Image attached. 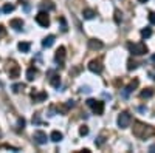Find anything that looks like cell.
<instances>
[{
  "mask_svg": "<svg viewBox=\"0 0 155 153\" xmlns=\"http://www.w3.org/2000/svg\"><path fill=\"white\" fill-rule=\"evenodd\" d=\"M149 151H152V153H155V144H153V145H150V147H149Z\"/></svg>",
  "mask_w": 155,
  "mask_h": 153,
  "instance_id": "32",
  "label": "cell"
},
{
  "mask_svg": "<svg viewBox=\"0 0 155 153\" xmlns=\"http://www.w3.org/2000/svg\"><path fill=\"white\" fill-rule=\"evenodd\" d=\"M149 22L150 25H155V12H149Z\"/></svg>",
  "mask_w": 155,
  "mask_h": 153,
  "instance_id": "26",
  "label": "cell"
},
{
  "mask_svg": "<svg viewBox=\"0 0 155 153\" xmlns=\"http://www.w3.org/2000/svg\"><path fill=\"white\" fill-rule=\"evenodd\" d=\"M3 34H5V28L2 27V25H0V37H2Z\"/></svg>",
  "mask_w": 155,
  "mask_h": 153,
  "instance_id": "31",
  "label": "cell"
},
{
  "mask_svg": "<svg viewBox=\"0 0 155 153\" xmlns=\"http://www.w3.org/2000/svg\"><path fill=\"white\" fill-rule=\"evenodd\" d=\"M36 74H37V70L36 68H28L27 70V81L28 82H33L36 79Z\"/></svg>",
  "mask_w": 155,
  "mask_h": 153,
  "instance_id": "16",
  "label": "cell"
},
{
  "mask_svg": "<svg viewBox=\"0 0 155 153\" xmlns=\"http://www.w3.org/2000/svg\"><path fill=\"white\" fill-rule=\"evenodd\" d=\"M33 138H34V141H36L37 144H41V145L47 144V141H48V136H47V133H45V132H42V130H37V132H34Z\"/></svg>",
  "mask_w": 155,
  "mask_h": 153,
  "instance_id": "5",
  "label": "cell"
},
{
  "mask_svg": "<svg viewBox=\"0 0 155 153\" xmlns=\"http://www.w3.org/2000/svg\"><path fill=\"white\" fill-rule=\"evenodd\" d=\"M19 73H20L19 67H17V65H14V68H12V70L9 71V78H11V79H16V78H19Z\"/></svg>",
  "mask_w": 155,
  "mask_h": 153,
  "instance_id": "20",
  "label": "cell"
},
{
  "mask_svg": "<svg viewBox=\"0 0 155 153\" xmlns=\"http://www.w3.org/2000/svg\"><path fill=\"white\" fill-rule=\"evenodd\" d=\"M95 16H96V12H95L93 9H88V8H87V9L82 11V17H84L85 20H92Z\"/></svg>",
  "mask_w": 155,
  "mask_h": 153,
  "instance_id": "13",
  "label": "cell"
},
{
  "mask_svg": "<svg viewBox=\"0 0 155 153\" xmlns=\"http://www.w3.org/2000/svg\"><path fill=\"white\" fill-rule=\"evenodd\" d=\"M47 97H48V94H47L45 91H41V93H34V94H33V100H34V102H44Z\"/></svg>",
  "mask_w": 155,
  "mask_h": 153,
  "instance_id": "11",
  "label": "cell"
},
{
  "mask_svg": "<svg viewBox=\"0 0 155 153\" xmlns=\"http://www.w3.org/2000/svg\"><path fill=\"white\" fill-rule=\"evenodd\" d=\"M146 2H149V0H140V3H146Z\"/></svg>",
  "mask_w": 155,
  "mask_h": 153,
  "instance_id": "33",
  "label": "cell"
},
{
  "mask_svg": "<svg viewBox=\"0 0 155 153\" xmlns=\"http://www.w3.org/2000/svg\"><path fill=\"white\" fill-rule=\"evenodd\" d=\"M102 142H104V136H99V138H98V141H96V144H98V145H101Z\"/></svg>",
  "mask_w": 155,
  "mask_h": 153,
  "instance_id": "29",
  "label": "cell"
},
{
  "mask_svg": "<svg viewBox=\"0 0 155 153\" xmlns=\"http://www.w3.org/2000/svg\"><path fill=\"white\" fill-rule=\"evenodd\" d=\"M137 67H138V65H137V63H135L134 60H129V62H127V70H129V71H132V70H135Z\"/></svg>",
  "mask_w": 155,
  "mask_h": 153,
  "instance_id": "23",
  "label": "cell"
},
{
  "mask_svg": "<svg viewBox=\"0 0 155 153\" xmlns=\"http://www.w3.org/2000/svg\"><path fill=\"white\" fill-rule=\"evenodd\" d=\"M87 105L93 110L95 114H102V111H104V102H101V100L87 99Z\"/></svg>",
  "mask_w": 155,
  "mask_h": 153,
  "instance_id": "2",
  "label": "cell"
},
{
  "mask_svg": "<svg viewBox=\"0 0 155 153\" xmlns=\"http://www.w3.org/2000/svg\"><path fill=\"white\" fill-rule=\"evenodd\" d=\"M127 48L135 56H143V54L147 53V46L143 42H140V43H127Z\"/></svg>",
  "mask_w": 155,
  "mask_h": 153,
  "instance_id": "1",
  "label": "cell"
},
{
  "mask_svg": "<svg viewBox=\"0 0 155 153\" xmlns=\"http://www.w3.org/2000/svg\"><path fill=\"white\" fill-rule=\"evenodd\" d=\"M54 60L56 63H59V65H62L64 60H65V46H59L56 54H54Z\"/></svg>",
  "mask_w": 155,
  "mask_h": 153,
  "instance_id": "7",
  "label": "cell"
},
{
  "mask_svg": "<svg viewBox=\"0 0 155 153\" xmlns=\"http://www.w3.org/2000/svg\"><path fill=\"white\" fill-rule=\"evenodd\" d=\"M152 36V30L147 27V28H143L141 30V37H143V39H149V37Z\"/></svg>",
  "mask_w": 155,
  "mask_h": 153,
  "instance_id": "19",
  "label": "cell"
},
{
  "mask_svg": "<svg viewBox=\"0 0 155 153\" xmlns=\"http://www.w3.org/2000/svg\"><path fill=\"white\" fill-rule=\"evenodd\" d=\"M9 27L14 28L16 31H22V28H23V20H22V19H12V20L9 22Z\"/></svg>",
  "mask_w": 155,
  "mask_h": 153,
  "instance_id": "9",
  "label": "cell"
},
{
  "mask_svg": "<svg viewBox=\"0 0 155 153\" xmlns=\"http://www.w3.org/2000/svg\"><path fill=\"white\" fill-rule=\"evenodd\" d=\"M115 22H116V23H121V12H120L118 9L115 11Z\"/></svg>",
  "mask_w": 155,
  "mask_h": 153,
  "instance_id": "25",
  "label": "cell"
},
{
  "mask_svg": "<svg viewBox=\"0 0 155 153\" xmlns=\"http://www.w3.org/2000/svg\"><path fill=\"white\" fill-rule=\"evenodd\" d=\"M23 88H25L23 84H14V85H12V91H14V93H19L20 90H23Z\"/></svg>",
  "mask_w": 155,
  "mask_h": 153,
  "instance_id": "22",
  "label": "cell"
},
{
  "mask_svg": "<svg viewBox=\"0 0 155 153\" xmlns=\"http://www.w3.org/2000/svg\"><path fill=\"white\" fill-rule=\"evenodd\" d=\"M62 133L61 132H58V130H54V132H51V135H50V139H51V141H53V142H61L62 141Z\"/></svg>",
  "mask_w": 155,
  "mask_h": 153,
  "instance_id": "12",
  "label": "cell"
},
{
  "mask_svg": "<svg viewBox=\"0 0 155 153\" xmlns=\"http://www.w3.org/2000/svg\"><path fill=\"white\" fill-rule=\"evenodd\" d=\"M54 39H56V37H54L53 34H51V36H48V37H45V39H44V42H42V46H44V48H50L51 45L54 43Z\"/></svg>",
  "mask_w": 155,
  "mask_h": 153,
  "instance_id": "14",
  "label": "cell"
},
{
  "mask_svg": "<svg viewBox=\"0 0 155 153\" xmlns=\"http://www.w3.org/2000/svg\"><path fill=\"white\" fill-rule=\"evenodd\" d=\"M102 46H104V45H102V42L98 40V39H90L88 40V48L90 49H101Z\"/></svg>",
  "mask_w": 155,
  "mask_h": 153,
  "instance_id": "10",
  "label": "cell"
},
{
  "mask_svg": "<svg viewBox=\"0 0 155 153\" xmlns=\"http://www.w3.org/2000/svg\"><path fill=\"white\" fill-rule=\"evenodd\" d=\"M12 11H14V5L6 3V5L3 6V12H5V14H9V12H12Z\"/></svg>",
  "mask_w": 155,
  "mask_h": 153,
  "instance_id": "21",
  "label": "cell"
},
{
  "mask_svg": "<svg viewBox=\"0 0 155 153\" xmlns=\"http://www.w3.org/2000/svg\"><path fill=\"white\" fill-rule=\"evenodd\" d=\"M17 48H19V51H22V53H28L30 48H31V45H30L28 42H20V43L17 45Z\"/></svg>",
  "mask_w": 155,
  "mask_h": 153,
  "instance_id": "18",
  "label": "cell"
},
{
  "mask_svg": "<svg viewBox=\"0 0 155 153\" xmlns=\"http://www.w3.org/2000/svg\"><path fill=\"white\" fill-rule=\"evenodd\" d=\"M150 59H152V60L155 62V54H152V57H150Z\"/></svg>",
  "mask_w": 155,
  "mask_h": 153,
  "instance_id": "34",
  "label": "cell"
},
{
  "mask_svg": "<svg viewBox=\"0 0 155 153\" xmlns=\"http://www.w3.org/2000/svg\"><path fill=\"white\" fill-rule=\"evenodd\" d=\"M81 91L82 93H90V88L88 87H81Z\"/></svg>",
  "mask_w": 155,
  "mask_h": 153,
  "instance_id": "30",
  "label": "cell"
},
{
  "mask_svg": "<svg viewBox=\"0 0 155 153\" xmlns=\"http://www.w3.org/2000/svg\"><path fill=\"white\" fill-rule=\"evenodd\" d=\"M79 135H81V136H85V135H88V129H87L85 125H82L81 129H79Z\"/></svg>",
  "mask_w": 155,
  "mask_h": 153,
  "instance_id": "24",
  "label": "cell"
},
{
  "mask_svg": "<svg viewBox=\"0 0 155 153\" xmlns=\"http://www.w3.org/2000/svg\"><path fill=\"white\" fill-rule=\"evenodd\" d=\"M19 127H20V129H23V127H25V119L23 118L19 119Z\"/></svg>",
  "mask_w": 155,
  "mask_h": 153,
  "instance_id": "28",
  "label": "cell"
},
{
  "mask_svg": "<svg viewBox=\"0 0 155 153\" xmlns=\"http://www.w3.org/2000/svg\"><path fill=\"white\" fill-rule=\"evenodd\" d=\"M36 22L41 25V27L47 28L48 25H50V17H48V12L45 11H41V12H37V16H36Z\"/></svg>",
  "mask_w": 155,
  "mask_h": 153,
  "instance_id": "4",
  "label": "cell"
},
{
  "mask_svg": "<svg viewBox=\"0 0 155 153\" xmlns=\"http://www.w3.org/2000/svg\"><path fill=\"white\" fill-rule=\"evenodd\" d=\"M88 70L92 71V73H95V74H101V71H102L101 60H92V62L88 63Z\"/></svg>",
  "mask_w": 155,
  "mask_h": 153,
  "instance_id": "6",
  "label": "cell"
},
{
  "mask_svg": "<svg viewBox=\"0 0 155 153\" xmlns=\"http://www.w3.org/2000/svg\"><path fill=\"white\" fill-rule=\"evenodd\" d=\"M152 96H153V90H152V88H146V90H143L140 93L141 99H147V97H152Z\"/></svg>",
  "mask_w": 155,
  "mask_h": 153,
  "instance_id": "17",
  "label": "cell"
},
{
  "mask_svg": "<svg viewBox=\"0 0 155 153\" xmlns=\"http://www.w3.org/2000/svg\"><path fill=\"white\" fill-rule=\"evenodd\" d=\"M130 121H132L130 114H129L127 111H123V113H120V116H118V127L120 129H127L129 124H130Z\"/></svg>",
  "mask_w": 155,
  "mask_h": 153,
  "instance_id": "3",
  "label": "cell"
},
{
  "mask_svg": "<svg viewBox=\"0 0 155 153\" xmlns=\"http://www.w3.org/2000/svg\"><path fill=\"white\" fill-rule=\"evenodd\" d=\"M138 84H140V81L138 79H135V81H132L130 84H129L126 88H124V90H123V97H127L129 94H130L134 90H135V88L138 87Z\"/></svg>",
  "mask_w": 155,
  "mask_h": 153,
  "instance_id": "8",
  "label": "cell"
},
{
  "mask_svg": "<svg viewBox=\"0 0 155 153\" xmlns=\"http://www.w3.org/2000/svg\"><path fill=\"white\" fill-rule=\"evenodd\" d=\"M61 23H62V31L65 33V31H67V25H65V20H64V19H61Z\"/></svg>",
  "mask_w": 155,
  "mask_h": 153,
  "instance_id": "27",
  "label": "cell"
},
{
  "mask_svg": "<svg viewBox=\"0 0 155 153\" xmlns=\"http://www.w3.org/2000/svg\"><path fill=\"white\" fill-rule=\"evenodd\" d=\"M50 84H51V87H54V88H59V85H61V78H59V74H53L50 78Z\"/></svg>",
  "mask_w": 155,
  "mask_h": 153,
  "instance_id": "15",
  "label": "cell"
}]
</instances>
